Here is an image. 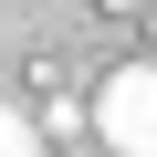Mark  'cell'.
Instances as JSON below:
<instances>
[{
  "instance_id": "obj_3",
  "label": "cell",
  "mask_w": 157,
  "mask_h": 157,
  "mask_svg": "<svg viewBox=\"0 0 157 157\" xmlns=\"http://www.w3.org/2000/svg\"><path fill=\"white\" fill-rule=\"evenodd\" d=\"M32 126H42V136H84V105H73V94H52V105H42Z\"/></svg>"
},
{
  "instance_id": "obj_2",
  "label": "cell",
  "mask_w": 157,
  "mask_h": 157,
  "mask_svg": "<svg viewBox=\"0 0 157 157\" xmlns=\"http://www.w3.org/2000/svg\"><path fill=\"white\" fill-rule=\"evenodd\" d=\"M0 157H42V126H32L21 105H0Z\"/></svg>"
},
{
  "instance_id": "obj_4",
  "label": "cell",
  "mask_w": 157,
  "mask_h": 157,
  "mask_svg": "<svg viewBox=\"0 0 157 157\" xmlns=\"http://www.w3.org/2000/svg\"><path fill=\"white\" fill-rule=\"evenodd\" d=\"M73 157H84V147H73Z\"/></svg>"
},
{
  "instance_id": "obj_1",
  "label": "cell",
  "mask_w": 157,
  "mask_h": 157,
  "mask_svg": "<svg viewBox=\"0 0 157 157\" xmlns=\"http://www.w3.org/2000/svg\"><path fill=\"white\" fill-rule=\"evenodd\" d=\"M94 136H105L115 157H157V63L105 73V94H94Z\"/></svg>"
}]
</instances>
